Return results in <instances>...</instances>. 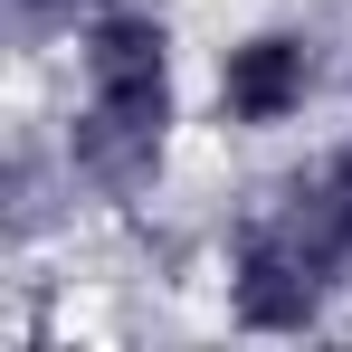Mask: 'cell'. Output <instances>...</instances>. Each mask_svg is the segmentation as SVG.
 <instances>
[{
  "label": "cell",
  "instance_id": "1",
  "mask_svg": "<svg viewBox=\"0 0 352 352\" xmlns=\"http://www.w3.org/2000/svg\"><path fill=\"white\" fill-rule=\"evenodd\" d=\"M343 29L305 0L238 10L200 38V133L229 153H295L314 143L343 96Z\"/></svg>",
  "mask_w": 352,
  "mask_h": 352
},
{
  "label": "cell",
  "instance_id": "2",
  "mask_svg": "<svg viewBox=\"0 0 352 352\" xmlns=\"http://www.w3.org/2000/svg\"><path fill=\"white\" fill-rule=\"evenodd\" d=\"M190 276L210 286V314H219L229 333L295 343V333H333V324H352V286L324 267V248L305 238V219L267 190V172L210 219Z\"/></svg>",
  "mask_w": 352,
  "mask_h": 352
},
{
  "label": "cell",
  "instance_id": "3",
  "mask_svg": "<svg viewBox=\"0 0 352 352\" xmlns=\"http://www.w3.org/2000/svg\"><path fill=\"white\" fill-rule=\"evenodd\" d=\"M267 190L305 219V238L324 248V267L352 286V133H343V124H324L314 143L276 153V162H267Z\"/></svg>",
  "mask_w": 352,
  "mask_h": 352
},
{
  "label": "cell",
  "instance_id": "4",
  "mask_svg": "<svg viewBox=\"0 0 352 352\" xmlns=\"http://www.w3.org/2000/svg\"><path fill=\"white\" fill-rule=\"evenodd\" d=\"M96 10H115V0H10V48H19V67H48Z\"/></svg>",
  "mask_w": 352,
  "mask_h": 352
},
{
  "label": "cell",
  "instance_id": "5",
  "mask_svg": "<svg viewBox=\"0 0 352 352\" xmlns=\"http://www.w3.org/2000/svg\"><path fill=\"white\" fill-rule=\"evenodd\" d=\"M333 124L352 133V48H343V96H333Z\"/></svg>",
  "mask_w": 352,
  "mask_h": 352
}]
</instances>
